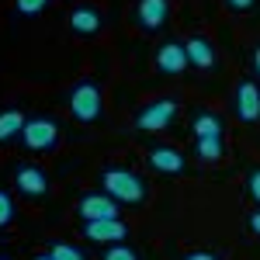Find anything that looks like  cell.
<instances>
[{"label": "cell", "instance_id": "cell-2", "mask_svg": "<svg viewBox=\"0 0 260 260\" xmlns=\"http://www.w3.org/2000/svg\"><path fill=\"white\" fill-rule=\"evenodd\" d=\"M66 104H70V115H73L77 121H83V125L98 121L101 111H104V98H101V87H98L94 80L73 83V90H70Z\"/></svg>", "mask_w": 260, "mask_h": 260}, {"label": "cell", "instance_id": "cell-12", "mask_svg": "<svg viewBox=\"0 0 260 260\" xmlns=\"http://www.w3.org/2000/svg\"><path fill=\"white\" fill-rule=\"evenodd\" d=\"M184 49H187V62H191L194 70H212V66H215V45L205 39V35L187 39V42H184Z\"/></svg>", "mask_w": 260, "mask_h": 260}, {"label": "cell", "instance_id": "cell-20", "mask_svg": "<svg viewBox=\"0 0 260 260\" xmlns=\"http://www.w3.org/2000/svg\"><path fill=\"white\" fill-rule=\"evenodd\" d=\"M101 260H139V253H136L128 243H115V246L104 250V257H101Z\"/></svg>", "mask_w": 260, "mask_h": 260}, {"label": "cell", "instance_id": "cell-8", "mask_svg": "<svg viewBox=\"0 0 260 260\" xmlns=\"http://www.w3.org/2000/svg\"><path fill=\"white\" fill-rule=\"evenodd\" d=\"M191 62H187V49H184V42H163L160 49H156V70L167 73V77H180L184 70H187Z\"/></svg>", "mask_w": 260, "mask_h": 260}, {"label": "cell", "instance_id": "cell-27", "mask_svg": "<svg viewBox=\"0 0 260 260\" xmlns=\"http://www.w3.org/2000/svg\"><path fill=\"white\" fill-rule=\"evenodd\" d=\"M0 260H11V257H0Z\"/></svg>", "mask_w": 260, "mask_h": 260}, {"label": "cell", "instance_id": "cell-10", "mask_svg": "<svg viewBox=\"0 0 260 260\" xmlns=\"http://www.w3.org/2000/svg\"><path fill=\"white\" fill-rule=\"evenodd\" d=\"M136 18L146 31H160L170 18V0H139L136 4Z\"/></svg>", "mask_w": 260, "mask_h": 260}, {"label": "cell", "instance_id": "cell-15", "mask_svg": "<svg viewBox=\"0 0 260 260\" xmlns=\"http://www.w3.org/2000/svg\"><path fill=\"white\" fill-rule=\"evenodd\" d=\"M24 115H21L18 108H7V111H0V142L7 139H21V132H24Z\"/></svg>", "mask_w": 260, "mask_h": 260}, {"label": "cell", "instance_id": "cell-18", "mask_svg": "<svg viewBox=\"0 0 260 260\" xmlns=\"http://www.w3.org/2000/svg\"><path fill=\"white\" fill-rule=\"evenodd\" d=\"M45 7H49V0H14V11L21 18H39Z\"/></svg>", "mask_w": 260, "mask_h": 260}, {"label": "cell", "instance_id": "cell-17", "mask_svg": "<svg viewBox=\"0 0 260 260\" xmlns=\"http://www.w3.org/2000/svg\"><path fill=\"white\" fill-rule=\"evenodd\" d=\"M49 253H52L56 260H87V257H83V250H80V246H73V243H52Z\"/></svg>", "mask_w": 260, "mask_h": 260}, {"label": "cell", "instance_id": "cell-5", "mask_svg": "<svg viewBox=\"0 0 260 260\" xmlns=\"http://www.w3.org/2000/svg\"><path fill=\"white\" fill-rule=\"evenodd\" d=\"M77 215L83 222H98V219H118V201L111 198V194H104V191H90V194H83L80 205H77Z\"/></svg>", "mask_w": 260, "mask_h": 260}, {"label": "cell", "instance_id": "cell-26", "mask_svg": "<svg viewBox=\"0 0 260 260\" xmlns=\"http://www.w3.org/2000/svg\"><path fill=\"white\" fill-rule=\"evenodd\" d=\"M35 260H56V257H52V253H39Z\"/></svg>", "mask_w": 260, "mask_h": 260}, {"label": "cell", "instance_id": "cell-3", "mask_svg": "<svg viewBox=\"0 0 260 260\" xmlns=\"http://www.w3.org/2000/svg\"><path fill=\"white\" fill-rule=\"evenodd\" d=\"M177 111H180V104L174 98H160L153 104H146L136 115V128L139 132H163V128H170V121L177 118Z\"/></svg>", "mask_w": 260, "mask_h": 260}, {"label": "cell", "instance_id": "cell-9", "mask_svg": "<svg viewBox=\"0 0 260 260\" xmlns=\"http://www.w3.org/2000/svg\"><path fill=\"white\" fill-rule=\"evenodd\" d=\"M14 187H18L21 194H28V198H45L49 194V177H45V170H39V167L21 163L18 170H14Z\"/></svg>", "mask_w": 260, "mask_h": 260}, {"label": "cell", "instance_id": "cell-21", "mask_svg": "<svg viewBox=\"0 0 260 260\" xmlns=\"http://www.w3.org/2000/svg\"><path fill=\"white\" fill-rule=\"evenodd\" d=\"M246 187H250V198L260 205V167H257V170H250V177H246Z\"/></svg>", "mask_w": 260, "mask_h": 260}, {"label": "cell", "instance_id": "cell-16", "mask_svg": "<svg viewBox=\"0 0 260 260\" xmlns=\"http://www.w3.org/2000/svg\"><path fill=\"white\" fill-rule=\"evenodd\" d=\"M194 153H198V160H205V163H219L222 153H225V146H222V139H194Z\"/></svg>", "mask_w": 260, "mask_h": 260}, {"label": "cell", "instance_id": "cell-24", "mask_svg": "<svg viewBox=\"0 0 260 260\" xmlns=\"http://www.w3.org/2000/svg\"><path fill=\"white\" fill-rule=\"evenodd\" d=\"M250 229H253V233L260 236V205L253 208V212H250Z\"/></svg>", "mask_w": 260, "mask_h": 260}, {"label": "cell", "instance_id": "cell-25", "mask_svg": "<svg viewBox=\"0 0 260 260\" xmlns=\"http://www.w3.org/2000/svg\"><path fill=\"white\" fill-rule=\"evenodd\" d=\"M253 70H257V77H260V45L253 49Z\"/></svg>", "mask_w": 260, "mask_h": 260}, {"label": "cell", "instance_id": "cell-23", "mask_svg": "<svg viewBox=\"0 0 260 260\" xmlns=\"http://www.w3.org/2000/svg\"><path fill=\"white\" fill-rule=\"evenodd\" d=\"M184 260H219V257H215L212 250H194V253H187Z\"/></svg>", "mask_w": 260, "mask_h": 260}, {"label": "cell", "instance_id": "cell-13", "mask_svg": "<svg viewBox=\"0 0 260 260\" xmlns=\"http://www.w3.org/2000/svg\"><path fill=\"white\" fill-rule=\"evenodd\" d=\"M101 11L98 7H90V4H80V7H73L70 11V28L77 31V35H98L101 31Z\"/></svg>", "mask_w": 260, "mask_h": 260}, {"label": "cell", "instance_id": "cell-1", "mask_svg": "<svg viewBox=\"0 0 260 260\" xmlns=\"http://www.w3.org/2000/svg\"><path fill=\"white\" fill-rule=\"evenodd\" d=\"M101 187L118 205H139V201H146V180L139 174H132V170H125V167H108L101 174Z\"/></svg>", "mask_w": 260, "mask_h": 260}, {"label": "cell", "instance_id": "cell-6", "mask_svg": "<svg viewBox=\"0 0 260 260\" xmlns=\"http://www.w3.org/2000/svg\"><path fill=\"white\" fill-rule=\"evenodd\" d=\"M83 236L90 243H108V246H115V243H125L128 240V225L121 219H98V222H83Z\"/></svg>", "mask_w": 260, "mask_h": 260}, {"label": "cell", "instance_id": "cell-4", "mask_svg": "<svg viewBox=\"0 0 260 260\" xmlns=\"http://www.w3.org/2000/svg\"><path fill=\"white\" fill-rule=\"evenodd\" d=\"M21 142L31 153H45V149H52L59 142V125L52 118H28L24 121V132H21Z\"/></svg>", "mask_w": 260, "mask_h": 260}, {"label": "cell", "instance_id": "cell-11", "mask_svg": "<svg viewBox=\"0 0 260 260\" xmlns=\"http://www.w3.org/2000/svg\"><path fill=\"white\" fill-rule=\"evenodd\" d=\"M146 160H149V167L156 170V174H184V153L180 149H174V146H153L149 153H146Z\"/></svg>", "mask_w": 260, "mask_h": 260}, {"label": "cell", "instance_id": "cell-7", "mask_svg": "<svg viewBox=\"0 0 260 260\" xmlns=\"http://www.w3.org/2000/svg\"><path fill=\"white\" fill-rule=\"evenodd\" d=\"M233 108H236V118L253 125L260 121V87L253 80H240L236 87V98H233Z\"/></svg>", "mask_w": 260, "mask_h": 260}, {"label": "cell", "instance_id": "cell-14", "mask_svg": "<svg viewBox=\"0 0 260 260\" xmlns=\"http://www.w3.org/2000/svg\"><path fill=\"white\" fill-rule=\"evenodd\" d=\"M191 132L194 139H222V118L215 111H198L191 121Z\"/></svg>", "mask_w": 260, "mask_h": 260}, {"label": "cell", "instance_id": "cell-22", "mask_svg": "<svg viewBox=\"0 0 260 260\" xmlns=\"http://www.w3.org/2000/svg\"><path fill=\"white\" fill-rule=\"evenodd\" d=\"M253 4H257V0H225V7H229V11H236V14L253 11Z\"/></svg>", "mask_w": 260, "mask_h": 260}, {"label": "cell", "instance_id": "cell-19", "mask_svg": "<svg viewBox=\"0 0 260 260\" xmlns=\"http://www.w3.org/2000/svg\"><path fill=\"white\" fill-rule=\"evenodd\" d=\"M14 215H18V208H14V198H11V194L0 187V229H4V225H11V222H14Z\"/></svg>", "mask_w": 260, "mask_h": 260}]
</instances>
